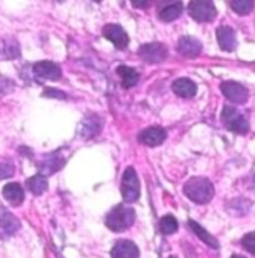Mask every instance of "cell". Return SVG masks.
<instances>
[{"label":"cell","instance_id":"4","mask_svg":"<svg viewBox=\"0 0 255 258\" xmlns=\"http://www.w3.org/2000/svg\"><path fill=\"white\" fill-rule=\"evenodd\" d=\"M120 191L123 201L131 204L135 203L140 198V180L137 176V171L134 170V167H128L123 173L122 177V185H120Z\"/></svg>","mask_w":255,"mask_h":258},{"label":"cell","instance_id":"15","mask_svg":"<svg viewBox=\"0 0 255 258\" xmlns=\"http://www.w3.org/2000/svg\"><path fill=\"white\" fill-rule=\"evenodd\" d=\"M102 129V119L96 114H89L83 123H81V129H80V134L83 138H93L96 137Z\"/></svg>","mask_w":255,"mask_h":258},{"label":"cell","instance_id":"26","mask_svg":"<svg viewBox=\"0 0 255 258\" xmlns=\"http://www.w3.org/2000/svg\"><path fill=\"white\" fill-rule=\"evenodd\" d=\"M15 164L9 158H0V179H8L14 176Z\"/></svg>","mask_w":255,"mask_h":258},{"label":"cell","instance_id":"8","mask_svg":"<svg viewBox=\"0 0 255 258\" xmlns=\"http://www.w3.org/2000/svg\"><path fill=\"white\" fill-rule=\"evenodd\" d=\"M102 35L110 42H113L117 50H125L129 44V36H128L126 30L119 24H105L102 29Z\"/></svg>","mask_w":255,"mask_h":258},{"label":"cell","instance_id":"30","mask_svg":"<svg viewBox=\"0 0 255 258\" xmlns=\"http://www.w3.org/2000/svg\"><path fill=\"white\" fill-rule=\"evenodd\" d=\"M231 258H246V257H243V255H239V254H233V255H231Z\"/></svg>","mask_w":255,"mask_h":258},{"label":"cell","instance_id":"24","mask_svg":"<svg viewBox=\"0 0 255 258\" xmlns=\"http://www.w3.org/2000/svg\"><path fill=\"white\" fill-rule=\"evenodd\" d=\"M177 228H179V222H177V219L173 215H165V216L161 218L159 230H161L162 234H165V236L174 234L177 231Z\"/></svg>","mask_w":255,"mask_h":258},{"label":"cell","instance_id":"5","mask_svg":"<svg viewBox=\"0 0 255 258\" xmlns=\"http://www.w3.org/2000/svg\"><path fill=\"white\" fill-rule=\"evenodd\" d=\"M138 54L141 57V60H144L149 64H156L164 62L168 56V50L164 44L161 42H150V44H144L140 47Z\"/></svg>","mask_w":255,"mask_h":258},{"label":"cell","instance_id":"23","mask_svg":"<svg viewBox=\"0 0 255 258\" xmlns=\"http://www.w3.org/2000/svg\"><path fill=\"white\" fill-rule=\"evenodd\" d=\"M26 186L33 195H41L48 189V182H47V177L41 174H35L30 179H27Z\"/></svg>","mask_w":255,"mask_h":258},{"label":"cell","instance_id":"6","mask_svg":"<svg viewBox=\"0 0 255 258\" xmlns=\"http://www.w3.org/2000/svg\"><path fill=\"white\" fill-rule=\"evenodd\" d=\"M188 11L192 18L200 23H210L216 18L218 14L212 2H191Z\"/></svg>","mask_w":255,"mask_h":258},{"label":"cell","instance_id":"2","mask_svg":"<svg viewBox=\"0 0 255 258\" xmlns=\"http://www.w3.org/2000/svg\"><path fill=\"white\" fill-rule=\"evenodd\" d=\"M135 216L137 215H135V210L134 209L119 204V206L113 207L107 213V216H105V225L111 231H114V233H122V231H125L129 227L134 225Z\"/></svg>","mask_w":255,"mask_h":258},{"label":"cell","instance_id":"28","mask_svg":"<svg viewBox=\"0 0 255 258\" xmlns=\"http://www.w3.org/2000/svg\"><path fill=\"white\" fill-rule=\"evenodd\" d=\"M42 96L50 98V99H66V98H68L65 92L57 90V89H47V90L42 93Z\"/></svg>","mask_w":255,"mask_h":258},{"label":"cell","instance_id":"1","mask_svg":"<svg viewBox=\"0 0 255 258\" xmlns=\"http://www.w3.org/2000/svg\"><path fill=\"white\" fill-rule=\"evenodd\" d=\"M183 194L197 204H207L215 195V188L207 177L197 176L185 183Z\"/></svg>","mask_w":255,"mask_h":258},{"label":"cell","instance_id":"17","mask_svg":"<svg viewBox=\"0 0 255 258\" xmlns=\"http://www.w3.org/2000/svg\"><path fill=\"white\" fill-rule=\"evenodd\" d=\"M20 227H21V224H20V221H18L17 216H14L6 209H0V230L6 236L15 234L20 230Z\"/></svg>","mask_w":255,"mask_h":258},{"label":"cell","instance_id":"29","mask_svg":"<svg viewBox=\"0 0 255 258\" xmlns=\"http://www.w3.org/2000/svg\"><path fill=\"white\" fill-rule=\"evenodd\" d=\"M132 5H134L135 8H147V6H149V2H140V0H134V2H132Z\"/></svg>","mask_w":255,"mask_h":258},{"label":"cell","instance_id":"13","mask_svg":"<svg viewBox=\"0 0 255 258\" xmlns=\"http://www.w3.org/2000/svg\"><path fill=\"white\" fill-rule=\"evenodd\" d=\"M177 51L185 57H197L203 51V44L194 36H182L177 42Z\"/></svg>","mask_w":255,"mask_h":258},{"label":"cell","instance_id":"12","mask_svg":"<svg viewBox=\"0 0 255 258\" xmlns=\"http://www.w3.org/2000/svg\"><path fill=\"white\" fill-rule=\"evenodd\" d=\"M216 39H218V44H219L221 50H224L227 53L234 51V48L237 45V42H236V32L230 26H221V27H218V30H216Z\"/></svg>","mask_w":255,"mask_h":258},{"label":"cell","instance_id":"18","mask_svg":"<svg viewBox=\"0 0 255 258\" xmlns=\"http://www.w3.org/2000/svg\"><path fill=\"white\" fill-rule=\"evenodd\" d=\"M173 92L180 96V98H185V99H189L194 98L197 95V84L189 80V78H177L173 86H171Z\"/></svg>","mask_w":255,"mask_h":258},{"label":"cell","instance_id":"21","mask_svg":"<svg viewBox=\"0 0 255 258\" xmlns=\"http://www.w3.org/2000/svg\"><path fill=\"white\" fill-rule=\"evenodd\" d=\"M188 225H189V228L194 231V234H195L197 237H200V240H203L207 246H210V248H213V249H218V248H219L218 239L213 237V236H212L207 230H204L200 224H197L195 221L189 219V221H188Z\"/></svg>","mask_w":255,"mask_h":258},{"label":"cell","instance_id":"27","mask_svg":"<svg viewBox=\"0 0 255 258\" xmlns=\"http://www.w3.org/2000/svg\"><path fill=\"white\" fill-rule=\"evenodd\" d=\"M240 243H242L243 249H246L248 252H251V254L255 255V231H251V233L245 234L242 237V242Z\"/></svg>","mask_w":255,"mask_h":258},{"label":"cell","instance_id":"11","mask_svg":"<svg viewBox=\"0 0 255 258\" xmlns=\"http://www.w3.org/2000/svg\"><path fill=\"white\" fill-rule=\"evenodd\" d=\"M167 138V131L161 126H150V128L144 129L140 132L138 140L140 143H143L144 146L149 147H156L159 144H162Z\"/></svg>","mask_w":255,"mask_h":258},{"label":"cell","instance_id":"25","mask_svg":"<svg viewBox=\"0 0 255 258\" xmlns=\"http://www.w3.org/2000/svg\"><path fill=\"white\" fill-rule=\"evenodd\" d=\"M230 5H231V9L234 12H237L239 15H248L254 9L252 0H234Z\"/></svg>","mask_w":255,"mask_h":258},{"label":"cell","instance_id":"31","mask_svg":"<svg viewBox=\"0 0 255 258\" xmlns=\"http://www.w3.org/2000/svg\"><path fill=\"white\" fill-rule=\"evenodd\" d=\"M168 258H177L176 255H171V257H168Z\"/></svg>","mask_w":255,"mask_h":258},{"label":"cell","instance_id":"14","mask_svg":"<svg viewBox=\"0 0 255 258\" xmlns=\"http://www.w3.org/2000/svg\"><path fill=\"white\" fill-rule=\"evenodd\" d=\"M110 255L111 258H138L140 249L131 240H117L116 245L113 246Z\"/></svg>","mask_w":255,"mask_h":258},{"label":"cell","instance_id":"22","mask_svg":"<svg viewBox=\"0 0 255 258\" xmlns=\"http://www.w3.org/2000/svg\"><path fill=\"white\" fill-rule=\"evenodd\" d=\"M117 74H119V77H120V81H122V87H123V89H131V87L137 86L138 78H140L137 69H134V68H131V66L122 64V66L117 68Z\"/></svg>","mask_w":255,"mask_h":258},{"label":"cell","instance_id":"7","mask_svg":"<svg viewBox=\"0 0 255 258\" xmlns=\"http://www.w3.org/2000/svg\"><path fill=\"white\" fill-rule=\"evenodd\" d=\"M221 92L224 93V96L228 101H231L234 104H239V105L245 104L248 101V98H249L248 89L243 84L236 83V81H224L221 84Z\"/></svg>","mask_w":255,"mask_h":258},{"label":"cell","instance_id":"20","mask_svg":"<svg viewBox=\"0 0 255 258\" xmlns=\"http://www.w3.org/2000/svg\"><path fill=\"white\" fill-rule=\"evenodd\" d=\"M183 12V5L182 2H173L170 5H165L164 8L159 9V20L165 21V23H170V21H174L177 20Z\"/></svg>","mask_w":255,"mask_h":258},{"label":"cell","instance_id":"10","mask_svg":"<svg viewBox=\"0 0 255 258\" xmlns=\"http://www.w3.org/2000/svg\"><path fill=\"white\" fill-rule=\"evenodd\" d=\"M65 165V158L59 155V152H54V153H50V155H45L39 162H38V174L47 177V176H51L54 173H57L62 167Z\"/></svg>","mask_w":255,"mask_h":258},{"label":"cell","instance_id":"19","mask_svg":"<svg viewBox=\"0 0 255 258\" xmlns=\"http://www.w3.org/2000/svg\"><path fill=\"white\" fill-rule=\"evenodd\" d=\"M3 198L11 204V206H20L24 201V189L20 183H8L3 186L2 191Z\"/></svg>","mask_w":255,"mask_h":258},{"label":"cell","instance_id":"3","mask_svg":"<svg viewBox=\"0 0 255 258\" xmlns=\"http://www.w3.org/2000/svg\"><path fill=\"white\" fill-rule=\"evenodd\" d=\"M221 120H222L225 128L231 131V132H234V134L243 135V134H246L249 131V125H248V120L245 119V116L231 105H225L222 108Z\"/></svg>","mask_w":255,"mask_h":258},{"label":"cell","instance_id":"16","mask_svg":"<svg viewBox=\"0 0 255 258\" xmlns=\"http://www.w3.org/2000/svg\"><path fill=\"white\" fill-rule=\"evenodd\" d=\"M20 57V44L15 38H0V59L14 60Z\"/></svg>","mask_w":255,"mask_h":258},{"label":"cell","instance_id":"9","mask_svg":"<svg viewBox=\"0 0 255 258\" xmlns=\"http://www.w3.org/2000/svg\"><path fill=\"white\" fill-rule=\"evenodd\" d=\"M32 71L36 75V78H41V80L57 81L62 78V68L54 62H50V60H42V62L35 63Z\"/></svg>","mask_w":255,"mask_h":258}]
</instances>
